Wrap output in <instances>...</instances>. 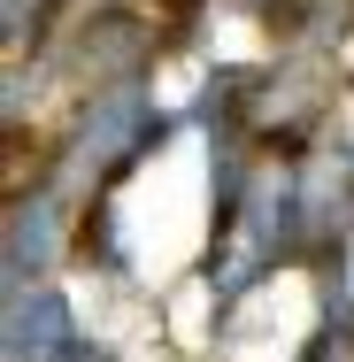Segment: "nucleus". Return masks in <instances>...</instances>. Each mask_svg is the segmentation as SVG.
Masks as SVG:
<instances>
[{"label": "nucleus", "mask_w": 354, "mask_h": 362, "mask_svg": "<svg viewBox=\"0 0 354 362\" xmlns=\"http://www.w3.org/2000/svg\"><path fill=\"white\" fill-rule=\"evenodd\" d=\"M54 324H62V308H54V300L23 308V332H16V355H23V347H31V355H47V347H54Z\"/></svg>", "instance_id": "1"}]
</instances>
